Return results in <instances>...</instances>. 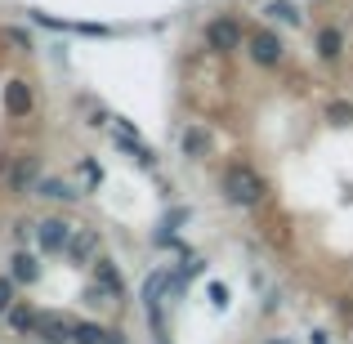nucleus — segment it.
<instances>
[{
	"instance_id": "1",
	"label": "nucleus",
	"mask_w": 353,
	"mask_h": 344,
	"mask_svg": "<svg viewBox=\"0 0 353 344\" xmlns=\"http://www.w3.org/2000/svg\"><path fill=\"white\" fill-rule=\"evenodd\" d=\"M219 197L233 210H259L268 201V179L250 156H233V161L219 170Z\"/></svg>"
},
{
	"instance_id": "2",
	"label": "nucleus",
	"mask_w": 353,
	"mask_h": 344,
	"mask_svg": "<svg viewBox=\"0 0 353 344\" xmlns=\"http://www.w3.org/2000/svg\"><path fill=\"white\" fill-rule=\"evenodd\" d=\"M241 54H246L250 68H259V72H277V68L291 63V45H286V36L277 32V27H268V23L246 27V45H241Z\"/></svg>"
},
{
	"instance_id": "3",
	"label": "nucleus",
	"mask_w": 353,
	"mask_h": 344,
	"mask_svg": "<svg viewBox=\"0 0 353 344\" xmlns=\"http://www.w3.org/2000/svg\"><path fill=\"white\" fill-rule=\"evenodd\" d=\"M201 45H206L215 59L241 54V45H246V23H241L233 9H219V14H210L206 27H201Z\"/></svg>"
},
{
	"instance_id": "4",
	"label": "nucleus",
	"mask_w": 353,
	"mask_h": 344,
	"mask_svg": "<svg viewBox=\"0 0 353 344\" xmlns=\"http://www.w3.org/2000/svg\"><path fill=\"white\" fill-rule=\"evenodd\" d=\"M41 174H45L41 152H18V156H9V170L0 174V179H5L9 197H32L36 183H41Z\"/></svg>"
},
{
	"instance_id": "5",
	"label": "nucleus",
	"mask_w": 353,
	"mask_h": 344,
	"mask_svg": "<svg viewBox=\"0 0 353 344\" xmlns=\"http://www.w3.org/2000/svg\"><path fill=\"white\" fill-rule=\"evenodd\" d=\"M112 143H117V152H125L130 161H139V170H148V174L157 170V152L143 143V134H139V125H134V121L112 117Z\"/></svg>"
},
{
	"instance_id": "6",
	"label": "nucleus",
	"mask_w": 353,
	"mask_h": 344,
	"mask_svg": "<svg viewBox=\"0 0 353 344\" xmlns=\"http://www.w3.org/2000/svg\"><path fill=\"white\" fill-rule=\"evenodd\" d=\"M349 54V32L340 23H318L313 27V59L322 63V68H340Z\"/></svg>"
},
{
	"instance_id": "7",
	"label": "nucleus",
	"mask_w": 353,
	"mask_h": 344,
	"mask_svg": "<svg viewBox=\"0 0 353 344\" xmlns=\"http://www.w3.org/2000/svg\"><path fill=\"white\" fill-rule=\"evenodd\" d=\"M72 232H77V224H72L68 215H45V219H36V250H41L45 259H50V255H63V250H68V241H72Z\"/></svg>"
},
{
	"instance_id": "8",
	"label": "nucleus",
	"mask_w": 353,
	"mask_h": 344,
	"mask_svg": "<svg viewBox=\"0 0 353 344\" xmlns=\"http://www.w3.org/2000/svg\"><path fill=\"white\" fill-rule=\"evenodd\" d=\"M90 277H94V286L99 291L108 295V300H112V309H121V304H125V273H121V264L112 255H99L94 264H90Z\"/></svg>"
},
{
	"instance_id": "9",
	"label": "nucleus",
	"mask_w": 353,
	"mask_h": 344,
	"mask_svg": "<svg viewBox=\"0 0 353 344\" xmlns=\"http://www.w3.org/2000/svg\"><path fill=\"white\" fill-rule=\"evenodd\" d=\"M99 255H103V232L90 228V224H77L68 250H63V259H68V264H77V268H90Z\"/></svg>"
},
{
	"instance_id": "10",
	"label": "nucleus",
	"mask_w": 353,
	"mask_h": 344,
	"mask_svg": "<svg viewBox=\"0 0 353 344\" xmlns=\"http://www.w3.org/2000/svg\"><path fill=\"white\" fill-rule=\"evenodd\" d=\"M0 103H5L9 121H27V117L36 112V90H32V81H27V77H9L5 90H0Z\"/></svg>"
},
{
	"instance_id": "11",
	"label": "nucleus",
	"mask_w": 353,
	"mask_h": 344,
	"mask_svg": "<svg viewBox=\"0 0 353 344\" xmlns=\"http://www.w3.org/2000/svg\"><path fill=\"white\" fill-rule=\"evenodd\" d=\"M259 14H264V23L277 27V32H304V27H309V18H304V9L295 5V0H264Z\"/></svg>"
},
{
	"instance_id": "12",
	"label": "nucleus",
	"mask_w": 353,
	"mask_h": 344,
	"mask_svg": "<svg viewBox=\"0 0 353 344\" xmlns=\"http://www.w3.org/2000/svg\"><path fill=\"white\" fill-rule=\"evenodd\" d=\"M9 277H14L18 286H36L45 277V268H41V250H32V246H14L9 250V268H5Z\"/></svg>"
},
{
	"instance_id": "13",
	"label": "nucleus",
	"mask_w": 353,
	"mask_h": 344,
	"mask_svg": "<svg viewBox=\"0 0 353 344\" xmlns=\"http://www.w3.org/2000/svg\"><path fill=\"white\" fill-rule=\"evenodd\" d=\"M32 197L41 201H54V206H77L81 197H85V188H77L72 179H63V174H41V183H36Z\"/></svg>"
},
{
	"instance_id": "14",
	"label": "nucleus",
	"mask_w": 353,
	"mask_h": 344,
	"mask_svg": "<svg viewBox=\"0 0 353 344\" xmlns=\"http://www.w3.org/2000/svg\"><path fill=\"white\" fill-rule=\"evenodd\" d=\"M72 322L77 318H68V313H41V322H36V340L41 344H72Z\"/></svg>"
},
{
	"instance_id": "15",
	"label": "nucleus",
	"mask_w": 353,
	"mask_h": 344,
	"mask_svg": "<svg viewBox=\"0 0 353 344\" xmlns=\"http://www.w3.org/2000/svg\"><path fill=\"white\" fill-rule=\"evenodd\" d=\"M210 148H215V139H210V130L201 125V121H192V125L179 134V152L188 156V161H206Z\"/></svg>"
},
{
	"instance_id": "16",
	"label": "nucleus",
	"mask_w": 353,
	"mask_h": 344,
	"mask_svg": "<svg viewBox=\"0 0 353 344\" xmlns=\"http://www.w3.org/2000/svg\"><path fill=\"white\" fill-rule=\"evenodd\" d=\"M36 322H41V309H32V304H23V300L5 313V327L14 331V336H36Z\"/></svg>"
},
{
	"instance_id": "17",
	"label": "nucleus",
	"mask_w": 353,
	"mask_h": 344,
	"mask_svg": "<svg viewBox=\"0 0 353 344\" xmlns=\"http://www.w3.org/2000/svg\"><path fill=\"white\" fill-rule=\"evenodd\" d=\"M322 121H327L331 130H349L353 125V99L349 94H336L322 103Z\"/></svg>"
},
{
	"instance_id": "18",
	"label": "nucleus",
	"mask_w": 353,
	"mask_h": 344,
	"mask_svg": "<svg viewBox=\"0 0 353 344\" xmlns=\"http://www.w3.org/2000/svg\"><path fill=\"white\" fill-rule=\"evenodd\" d=\"M108 331L112 327H103L94 318H77L72 322V344H108Z\"/></svg>"
},
{
	"instance_id": "19",
	"label": "nucleus",
	"mask_w": 353,
	"mask_h": 344,
	"mask_svg": "<svg viewBox=\"0 0 353 344\" xmlns=\"http://www.w3.org/2000/svg\"><path fill=\"white\" fill-rule=\"evenodd\" d=\"M77 170H81V179H85V192H99V188H103V165H99L94 156H81Z\"/></svg>"
},
{
	"instance_id": "20",
	"label": "nucleus",
	"mask_w": 353,
	"mask_h": 344,
	"mask_svg": "<svg viewBox=\"0 0 353 344\" xmlns=\"http://www.w3.org/2000/svg\"><path fill=\"white\" fill-rule=\"evenodd\" d=\"M5 41L14 45L18 54H36V41H32V32H27V27H5Z\"/></svg>"
},
{
	"instance_id": "21",
	"label": "nucleus",
	"mask_w": 353,
	"mask_h": 344,
	"mask_svg": "<svg viewBox=\"0 0 353 344\" xmlns=\"http://www.w3.org/2000/svg\"><path fill=\"white\" fill-rule=\"evenodd\" d=\"M9 237H14V246H27V241H36V219H23V215H18L14 224H9Z\"/></svg>"
},
{
	"instance_id": "22",
	"label": "nucleus",
	"mask_w": 353,
	"mask_h": 344,
	"mask_svg": "<svg viewBox=\"0 0 353 344\" xmlns=\"http://www.w3.org/2000/svg\"><path fill=\"white\" fill-rule=\"evenodd\" d=\"M14 304H18V282L9 273H0V318H5Z\"/></svg>"
},
{
	"instance_id": "23",
	"label": "nucleus",
	"mask_w": 353,
	"mask_h": 344,
	"mask_svg": "<svg viewBox=\"0 0 353 344\" xmlns=\"http://www.w3.org/2000/svg\"><path fill=\"white\" fill-rule=\"evenodd\" d=\"M206 295H210V309H215V313L228 309V286L224 282H206Z\"/></svg>"
},
{
	"instance_id": "24",
	"label": "nucleus",
	"mask_w": 353,
	"mask_h": 344,
	"mask_svg": "<svg viewBox=\"0 0 353 344\" xmlns=\"http://www.w3.org/2000/svg\"><path fill=\"white\" fill-rule=\"evenodd\" d=\"M273 309H282V295H277V291H268V300H264V313H273Z\"/></svg>"
},
{
	"instance_id": "25",
	"label": "nucleus",
	"mask_w": 353,
	"mask_h": 344,
	"mask_svg": "<svg viewBox=\"0 0 353 344\" xmlns=\"http://www.w3.org/2000/svg\"><path fill=\"white\" fill-rule=\"evenodd\" d=\"M309 344H331V336H327V331H313V336H309Z\"/></svg>"
},
{
	"instance_id": "26",
	"label": "nucleus",
	"mask_w": 353,
	"mask_h": 344,
	"mask_svg": "<svg viewBox=\"0 0 353 344\" xmlns=\"http://www.w3.org/2000/svg\"><path fill=\"white\" fill-rule=\"evenodd\" d=\"M264 344H291V340H264Z\"/></svg>"
},
{
	"instance_id": "27",
	"label": "nucleus",
	"mask_w": 353,
	"mask_h": 344,
	"mask_svg": "<svg viewBox=\"0 0 353 344\" xmlns=\"http://www.w3.org/2000/svg\"><path fill=\"white\" fill-rule=\"evenodd\" d=\"M313 5H322V0H313Z\"/></svg>"
}]
</instances>
